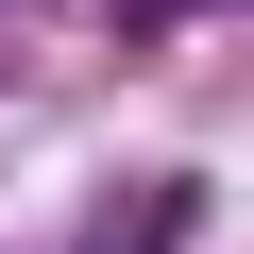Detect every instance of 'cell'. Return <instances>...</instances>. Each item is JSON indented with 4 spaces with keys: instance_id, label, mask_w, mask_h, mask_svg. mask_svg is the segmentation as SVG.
Instances as JSON below:
<instances>
[{
    "instance_id": "obj_1",
    "label": "cell",
    "mask_w": 254,
    "mask_h": 254,
    "mask_svg": "<svg viewBox=\"0 0 254 254\" xmlns=\"http://www.w3.org/2000/svg\"><path fill=\"white\" fill-rule=\"evenodd\" d=\"M119 17H170V0H119Z\"/></svg>"
}]
</instances>
